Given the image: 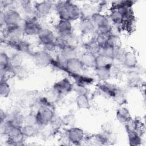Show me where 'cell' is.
Segmentation results:
<instances>
[{"instance_id":"obj_1","label":"cell","mask_w":146,"mask_h":146,"mask_svg":"<svg viewBox=\"0 0 146 146\" xmlns=\"http://www.w3.org/2000/svg\"><path fill=\"white\" fill-rule=\"evenodd\" d=\"M54 9L59 19L72 22L79 21L82 18L80 7L72 1H58L54 3Z\"/></svg>"},{"instance_id":"obj_19","label":"cell","mask_w":146,"mask_h":146,"mask_svg":"<svg viewBox=\"0 0 146 146\" xmlns=\"http://www.w3.org/2000/svg\"><path fill=\"white\" fill-rule=\"evenodd\" d=\"M79 57L85 68L94 69L96 67V55L84 51Z\"/></svg>"},{"instance_id":"obj_21","label":"cell","mask_w":146,"mask_h":146,"mask_svg":"<svg viewBox=\"0 0 146 146\" xmlns=\"http://www.w3.org/2000/svg\"><path fill=\"white\" fill-rule=\"evenodd\" d=\"M116 116L118 121L124 124L132 118L129 110L123 106H119L117 108L116 111Z\"/></svg>"},{"instance_id":"obj_29","label":"cell","mask_w":146,"mask_h":146,"mask_svg":"<svg viewBox=\"0 0 146 146\" xmlns=\"http://www.w3.org/2000/svg\"><path fill=\"white\" fill-rule=\"evenodd\" d=\"M11 92L10 86L7 79H1L0 83V95L2 98H6L9 96Z\"/></svg>"},{"instance_id":"obj_7","label":"cell","mask_w":146,"mask_h":146,"mask_svg":"<svg viewBox=\"0 0 146 146\" xmlns=\"http://www.w3.org/2000/svg\"><path fill=\"white\" fill-rule=\"evenodd\" d=\"M31 55L35 64L40 68L51 66L54 59L51 53L43 49L32 52Z\"/></svg>"},{"instance_id":"obj_24","label":"cell","mask_w":146,"mask_h":146,"mask_svg":"<svg viewBox=\"0 0 146 146\" xmlns=\"http://www.w3.org/2000/svg\"><path fill=\"white\" fill-rule=\"evenodd\" d=\"M22 131L25 138H31L39 133V127L35 125L25 124L22 127Z\"/></svg>"},{"instance_id":"obj_30","label":"cell","mask_w":146,"mask_h":146,"mask_svg":"<svg viewBox=\"0 0 146 146\" xmlns=\"http://www.w3.org/2000/svg\"><path fill=\"white\" fill-rule=\"evenodd\" d=\"M112 99L119 106H124V104L126 103V101H127V99L124 92L120 88H119L118 91H117L116 94H115V96Z\"/></svg>"},{"instance_id":"obj_11","label":"cell","mask_w":146,"mask_h":146,"mask_svg":"<svg viewBox=\"0 0 146 146\" xmlns=\"http://www.w3.org/2000/svg\"><path fill=\"white\" fill-rule=\"evenodd\" d=\"M33 5L35 15L39 19L45 18L51 13L54 3L50 1H42L35 2Z\"/></svg>"},{"instance_id":"obj_9","label":"cell","mask_w":146,"mask_h":146,"mask_svg":"<svg viewBox=\"0 0 146 146\" xmlns=\"http://www.w3.org/2000/svg\"><path fill=\"white\" fill-rule=\"evenodd\" d=\"M74 84L67 78H64L55 82L51 90L59 97L66 96L73 91Z\"/></svg>"},{"instance_id":"obj_26","label":"cell","mask_w":146,"mask_h":146,"mask_svg":"<svg viewBox=\"0 0 146 146\" xmlns=\"http://www.w3.org/2000/svg\"><path fill=\"white\" fill-rule=\"evenodd\" d=\"M114 59L111 57L97 55L96 58V67H112Z\"/></svg>"},{"instance_id":"obj_16","label":"cell","mask_w":146,"mask_h":146,"mask_svg":"<svg viewBox=\"0 0 146 146\" xmlns=\"http://www.w3.org/2000/svg\"><path fill=\"white\" fill-rule=\"evenodd\" d=\"M68 76L72 79L74 82V84L81 86L86 87H88L91 85H92L95 82V79L93 77L82 74H75V73H68Z\"/></svg>"},{"instance_id":"obj_8","label":"cell","mask_w":146,"mask_h":146,"mask_svg":"<svg viewBox=\"0 0 146 146\" xmlns=\"http://www.w3.org/2000/svg\"><path fill=\"white\" fill-rule=\"evenodd\" d=\"M2 42H3L4 44L10 48L18 52L29 53L30 54L32 53L30 48V44L22 38L8 39L5 38L3 41H2Z\"/></svg>"},{"instance_id":"obj_2","label":"cell","mask_w":146,"mask_h":146,"mask_svg":"<svg viewBox=\"0 0 146 146\" xmlns=\"http://www.w3.org/2000/svg\"><path fill=\"white\" fill-rule=\"evenodd\" d=\"M90 19L95 27V34H112L113 26L110 21L108 15L102 12L96 11L92 14Z\"/></svg>"},{"instance_id":"obj_28","label":"cell","mask_w":146,"mask_h":146,"mask_svg":"<svg viewBox=\"0 0 146 146\" xmlns=\"http://www.w3.org/2000/svg\"><path fill=\"white\" fill-rule=\"evenodd\" d=\"M8 119L14 126L22 127L25 124V116L19 112L13 113Z\"/></svg>"},{"instance_id":"obj_23","label":"cell","mask_w":146,"mask_h":146,"mask_svg":"<svg viewBox=\"0 0 146 146\" xmlns=\"http://www.w3.org/2000/svg\"><path fill=\"white\" fill-rule=\"evenodd\" d=\"M75 103L80 110H88L91 108L90 100L88 95H77Z\"/></svg>"},{"instance_id":"obj_17","label":"cell","mask_w":146,"mask_h":146,"mask_svg":"<svg viewBox=\"0 0 146 146\" xmlns=\"http://www.w3.org/2000/svg\"><path fill=\"white\" fill-rule=\"evenodd\" d=\"M78 29L83 36H92L95 34V27L90 18H81L79 21Z\"/></svg>"},{"instance_id":"obj_33","label":"cell","mask_w":146,"mask_h":146,"mask_svg":"<svg viewBox=\"0 0 146 146\" xmlns=\"http://www.w3.org/2000/svg\"><path fill=\"white\" fill-rule=\"evenodd\" d=\"M73 91H74L76 95H88V87L76 84H74Z\"/></svg>"},{"instance_id":"obj_13","label":"cell","mask_w":146,"mask_h":146,"mask_svg":"<svg viewBox=\"0 0 146 146\" xmlns=\"http://www.w3.org/2000/svg\"><path fill=\"white\" fill-rule=\"evenodd\" d=\"M39 43L43 48L54 45V42L56 38L55 33L48 28H43L37 36Z\"/></svg>"},{"instance_id":"obj_4","label":"cell","mask_w":146,"mask_h":146,"mask_svg":"<svg viewBox=\"0 0 146 146\" xmlns=\"http://www.w3.org/2000/svg\"><path fill=\"white\" fill-rule=\"evenodd\" d=\"M43 28L36 16L25 19L22 25L23 35L28 36H38Z\"/></svg>"},{"instance_id":"obj_14","label":"cell","mask_w":146,"mask_h":146,"mask_svg":"<svg viewBox=\"0 0 146 146\" xmlns=\"http://www.w3.org/2000/svg\"><path fill=\"white\" fill-rule=\"evenodd\" d=\"M108 17L113 27H115L118 30L127 29L125 23L122 15L115 7L113 6L111 7L108 14Z\"/></svg>"},{"instance_id":"obj_25","label":"cell","mask_w":146,"mask_h":146,"mask_svg":"<svg viewBox=\"0 0 146 146\" xmlns=\"http://www.w3.org/2000/svg\"><path fill=\"white\" fill-rule=\"evenodd\" d=\"M83 46L85 51L91 52L96 55H98L100 49V46L98 45L95 39L94 35L92 36V38L83 44Z\"/></svg>"},{"instance_id":"obj_12","label":"cell","mask_w":146,"mask_h":146,"mask_svg":"<svg viewBox=\"0 0 146 146\" xmlns=\"http://www.w3.org/2000/svg\"><path fill=\"white\" fill-rule=\"evenodd\" d=\"M85 69L79 57L78 56L71 58L66 60L63 72L67 74L68 73L82 74Z\"/></svg>"},{"instance_id":"obj_31","label":"cell","mask_w":146,"mask_h":146,"mask_svg":"<svg viewBox=\"0 0 146 146\" xmlns=\"http://www.w3.org/2000/svg\"><path fill=\"white\" fill-rule=\"evenodd\" d=\"M110 34H95L94 38L100 46V47H103L107 45V41L108 36Z\"/></svg>"},{"instance_id":"obj_15","label":"cell","mask_w":146,"mask_h":146,"mask_svg":"<svg viewBox=\"0 0 146 146\" xmlns=\"http://www.w3.org/2000/svg\"><path fill=\"white\" fill-rule=\"evenodd\" d=\"M119 88L114 85L108 83L107 82H101L96 86L98 94L108 99H113Z\"/></svg>"},{"instance_id":"obj_6","label":"cell","mask_w":146,"mask_h":146,"mask_svg":"<svg viewBox=\"0 0 146 146\" xmlns=\"http://www.w3.org/2000/svg\"><path fill=\"white\" fill-rule=\"evenodd\" d=\"M54 30L56 36L67 39L73 36L74 29L71 21L58 19L54 25Z\"/></svg>"},{"instance_id":"obj_10","label":"cell","mask_w":146,"mask_h":146,"mask_svg":"<svg viewBox=\"0 0 146 146\" xmlns=\"http://www.w3.org/2000/svg\"><path fill=\"white\" fill-rule=\"evenodd\" d=\"M65 133L70 144L80 145L86 140V135L84 130L78 127H71L67 129Z\"/></svg>"},{"instance_id":"obj_32","label":"cell","mask_w":146,"mask_h":146,"mask_svg":"<svg viewBox=\"0 0 146 146\" xmlns=\"http://www.w3.org/2000/svg\"><path fill=\"white\" fill-rule=\"evenodd\" d=\"M62 120L63 125L71 127L74 126V124L75 123V117L72 114H67L62 118Z\"/></svg>"},{"instance_id":"obj_27","label":"cell","mask_w":146,"mask_h":146,"mask_svg":"<svg viewBox=\"0 0 146 146\" xmlns=\"http://www.w3.org/2000/svg\"><path fill=\"white\" fill-rule=\"evenodd\" d=\"M107 45L115 49L122 48V42L120 37L116 34H110L108 36Z\"/></svg>"},{"instance_id":"obj_3","label":"cell","mask_w":146,"mask_h":146,"mask_svg":"<svg viewBox=\"0 0 146 146\" xmlns=\"http://www.w3.org/2000/svg\"><path fill=\"white\" fill-rule=\"evenodd\" d=\"M1 27L6 25H21L22 26L24 19L19 12L15 9L10 7L1 11Z\"/></svg>"},{"instance_id":"obj_5","label":"cell","mask_w":146,"mask_h":146,"mask_svg":"<svg viewBox=\"0 0 146 146\" xmlns=\"http://www.w3.org/2000/svg\"><path fill=\"white\" fill-rule=\"evenodd\" d=\"M55 115L54 108L39 107L35 113L36 125L42 128L48 125Z\"/></svg>"},{"instance_id":"obj_20","label":"cell","mask_w":146,"mask_h":146,"mask_svg":"<svg viewBox=\"0 0 146 146\" xmlns=\"http://www.w3.org/2000/svg\"><path fill=\"white\" fill-rule=\"evenodd\" d=\"M94 70L96 76L101 82H107L111 78L112 67H97Z\"/></svg>"},{"instance_id":"obj_18","label":"cell","mask_w":146,"mask_h":146,"mask_svg":"<svg viewBox=\"0 0 146 146\" xmlns=\"http://www.w3.org/2000/svg\"><path fill=\"white\" fill-rule=\"evenodd\" d=\"M122 64L128 68H135L138 64V59L132 51H124L120 59Z\"/></svg>"},{"instance_id":"obj_22","label":"cell","mask_w":146,"mask_h":146,"mask_svg":"<svg viewBox=\"0 0 146 146\" xmlns=\"http://www.w3.org/2000/svg\"><path fill=\"white\" fill-rule=\"evenodd\" d=\"M129 144L132 146H139L142 144V137L140 132L136 130H126Z\"/></svg>"}]
</instances>
